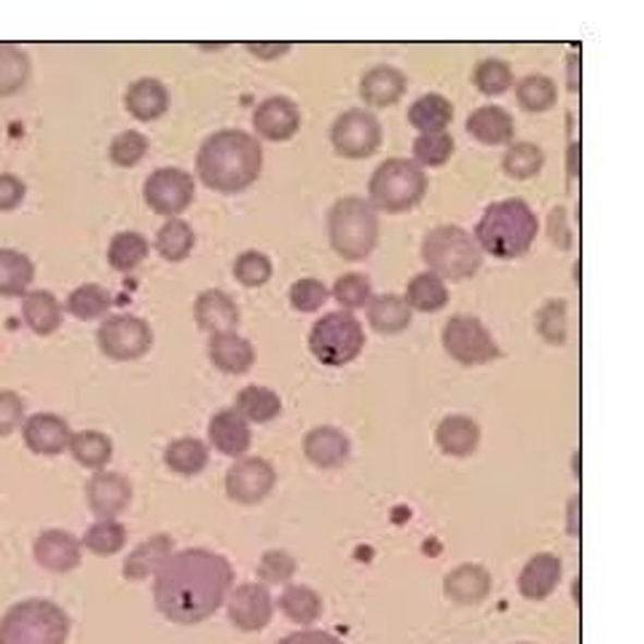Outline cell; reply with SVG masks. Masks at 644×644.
Wrapping results in <instances>:
<instances>
[{"label":"cell","instance_id":"obj_5","mask_svg":"<svg viewBox=\"0 0 644 644\" xmlns=\"http://www.w3.org/2000/svg\"><path fill=\"white\" fill-rule=\"evenodd\" d=\"M330 247L344 260H365L379 245V215L363 196H344L328 212Z\"/></svg>","mask_w":644,"mask_h":644},{"label":"cell","instance_id":"obj_53","mask_svg":"<svg viewBox=\"0 0 644 644\" xmlns=\"http://www.w3.org/2000/svg\"><path fill=\"white\" fill-rule=\"evenodd\" d=\"M537 330L548 344L561 347L567 341V306L564 301H548L537 312Z\"/></svg>","mask_w":644,"mask_h":644},{"label":"cell","instance_id":"obj_43","mask_svg":"<svg viewBox=\"0 0 644 644\" xmlns=\"http://www.w3.org/2000/svg\"><path fill=\"white\" fill-rule=\"evenodd\" d=\"M515 100L526 113H545L556 106L559 100V92H556V81L548 75H524V78L515 84Z\"/></svg>","mask_w":644,"mask_h":644},{"label":"cell","instance_id":"obj_24","mask_svg":"<svg viewBox=\"0 0 644 644\" xmlns=\"http://www.w3.org/2000/svg\"><path fill=\"white\" fill-rule=\"evenodd\" d=\"M409 78L392 65H376L360 78V97L368 108H392L405 95Z\"/></svg>","mask_w":644,"mask_h":644},{"label":"cell","instance_id":"obj_15","mask_svg":"<svg viewBox=\"0 0 644 644\" xmlns=\"http://www.w3.org/2000/svg\"><path fill=\"white\" fill-rule=\"evenodd\" d=\"M132 502V484L126 475L113 470H95L86 481V505L97 519H116L124 513Z\"/></svg>","mask_w":644,"mask_h":644},{"label":"cell","instance_id":"obj_27","mask_svg":"<svg viewBox=\"0 0 644 644\" xmlns=\"http://www.w3.org/2000/svg\"><path fill=\"white\" fill-rule=\"evenodd\" d=\"M124 108L132 119L148 124V121L161 119L167 113V108H170V92H167V86L159 78H141L126 89Z\"/></svg>","mask_w":644,"mask_h":644},{"label":"cell","instance_id":"obj_7","mask_svg":"<svg viewBox=\"0 0 644 644\" xmlns=\"http://www.w3.org/2000/svg\"><path fill=\"white\" fill-rule=\"evenodd\" d=\"M427 172L414 159L381 161L368 180V202L374 210L381 212H409L425 199L427 194Z\"/></svg>","mask_w":644,"mask_h":644},{"label":"cell","instance_id":"obj_50","mask_svg":"<svg viewBox=\"0 0 644 644\" xmlns=\"http://www.w3.org/2000/svg\"><path fill=\"white\" fill-rule=\"evenodd\" d=\"M271 271H275V266H271L269 255L266 253L247 251L234 260L236 282L245 288H264L266 282L271 280Z\"/></svg>","mask_w":644,"mask_h":644},{"label":"cell","instance_id":"obj_14","mask_svg":"<svg viewBox=\"0 0 644 644\" xmlns=\"http://www.w3.org/2000/svg\"><path fill=\"white\" fill-rule=\"evenodd\" d=\"M229 620L240 631H260L275 618V599L260 583H242L226 596Z\"/></svg>","mask_w":644,"mask_h":644},{"label":"cell","instance_id":"obj_39","mask_svg":"<svg viewBox=\"0 0 644 644\" xmlns=\"http://www.w3.org/2000/svg\"><path fill=\"white\" fill-rule=\"evenodd\" d=\"M110 304H113V299H110L106 288L95 285V282H86V285H78L71 295H68L65 309L71 312L75 320L89 323V320H102V317H108Z\"/></svg>","mask_w":644,"mask_h":644},{"label":"cell","instance_id":"obj_2","mask_svg":"<svg viewBox=\"0 0 644 644\" xmlns=\"http://www.w3.org/2000/svg\"><path fill=\"white\" fill-rule=\"evenodd\" d=\"M264 170V148L258 137L240 130H220L202 143L196 154V175L215 194H242Z\"/></svg>","mask_w":644,"mask_h":644},{"label":"cell","instance_id":"obj_1","mask_svg":"<svg viewBox=\"0 0 644 644\" xmlns=\"http://www.w3.org/2000/svg\"><path fill=\"white\" fill-rule=\"evenodd\" d=\"M231 585L234 570L229 559L207 548H185L156 572L154 602L170 623L196 625L226 605Z\"/></svg>","mask_w":644,"mask_h":644},{"label":"cell","instance_id":"obj_33","mask_svg":"<svg viewBox=\"0 0 644 644\" xmlns=\"http://www.w3.org/2000/svg\"><path fill=\"white\" fill-rule=\"evenodd\" d=\"M31 57L22 46L0 40V97H14L31 81Z\"/></svg>","mask_w":644,"mask_h":644},{"label":"cell","instance_id":"obj_18","mask_svg":"<svg viewBox=\"0 0 644 644\" xmlns=\"http://www.w3.org/2000/svg\"><path fill=\"white\" fill-rule=\"evenodd\" d=\"M33 556L46 572H73L81 564V539H75L65 530H46L40 532L36 545H33Z\"/></svg>","mask_w":644,"mask_h":644},{"label":"cell","instance_id":"obj_48","mask_svg":"<svg viewBox=\"0 0 644 644\" xmlns=\"http://www.w3.org/2000/svg\"><path fill=\"white\" fill-rule=\"evenodd\" d=\"M148 137L143 135V132L137 130H126V132H119V135L113 137L108 145V159L113 161L116 167H135L141 165L145 159V154H148Z\"/></svg>","mask_w":644,"mask_h":644},{"label":"cell","instance_id":"obj_21","mask_svg":"<svg viewBox=\"0 0 644 644\" xmlns=\"http://www.w3.org/2000/svg\"><path fill=\"white\" fill-rule=\"evenodd\" d=\"M350 438L339 427H315L304 438L306 460L320 470H336L350 460Z\"/></svg>","mask_w":644,"mask_h":644},{"label":"cell","instance_id":"obj_31","mask_svg":"<svg viewBox=\"0 0 644 644\" xmlns=\"http://www.w3.org/2000/svg\"><path fill=\"white\" fill-rule=\"evenodd\" d=\"M365 312H368L370 328H374L376 333H381V336L403 333V330L411 325L409 304H405L403 295H398V293L370 295Z\"/></svg>","mask_w":644,"mask_h":644},{"label":"cell","instance_id":"obj_56","mask_svg":"<svg viewBox=\"0 0 644 644\" xmlns=\"http://www.w3.org/2000/svg\"><path fill=\"white\" fill-rule=\"evenodd\" d=\"M277 644H344L339 636L328 634V631H299V634H290L285 640H280Z\"/></svg>","mask_w":644,"mask_h":644},{"label":"cell","instance_id":"obj_52","mask_svg":"<svg viewBox=\"0 0 644 644\" xmlns=\"http://www.w3.org/2000/svg\"><path fill=\"white\" fill-rule=\"evenodd\" d=\"M330 290L323 285L315 277H306V280L293 282L290 288V306L301 315H312V312H320L323 304H328Z\"/></svg>","mask_w":644,"mask_h":644},{"label":"cell","instance_id":"obj_36","mask_svg":"<svg viewBox=\"0 0 644 644\" xmlns=\"http://www.w3.org/2000/svg\"><path fill=\"white\" fill-rule=\"evenodd\" d=\"M207 462H210V451L199 438H178L165 449V465L183 478L199 475Z\"/></svg>","mask_w":644,"mask_h":644},{"label":"cell","instance_id":"obj_51","mask_svg":"<svg viewBox=\"0 0 644 644\" xmlns=\"http://www.w3.org/2000/svg\"><path fill=\"white\" fill-rule=\"evenodd\" d=\"M295 570L299 564L288 550H266L258 561V580L266 585H290Z\"/></svg>","mask_w":644,"mask_h":644},{"label":"cell","instance_id":"obj_35","mask_svg":"<svg viewBox=\"0 0 644 644\" xmlns=\"http://www.w3.org/2000/svg\"><path fill=\"white\" fill-rule=\"evenodd\" d=\"M68 451H71L73 460L81 467L102 470L113 460V440L106 433H97V429H84V433L71 435Z\"/></svg>","mask_w":644,"mask_h":644},{"label":"cell","instance_id":"obj_49","mask_svg":"<svg viewBox=\"0 0 644 644\" xmlns=\"http://www.w3.org/2000/svg\"><path fill=\"white\" fill-rule=\"evenodd\" d=\"M473 81L475 86H478L481 95L500 97L510 89V86H513V71H510L508 62L489 57V60L478 62V68H475L473 73Z\"/></svg>","mask_w":644,"mask_h":644},{"label":"cell","instance_id":"obj_46","mask_svg":"<svg viewBox=\"0 0 644 644\" xmlns=\"http://www.w3.org/2000/svg\"><path fill=\"white\" fill-rule=\"evenodd\" d=\"M454 156V137L446 130L420 132L414 141V161L420 167H443Z\"/></svg>","mask_w":644,"mask_h":644},{"label":"cell","instance_id":"obj_25","mask_svg":"<svg viewBox=\"0 0 644 644\" xmlns=\"http://www.w3.org/2000/svg\"><path fill=\"white\" fill-rule=\"evenodd\" d=\"M491 591V574L481 564L454 567L443 580V594L454 605H481Z\"/></svg>","mask_w":644,"mask_h":644},{"label":"cell","instance_id":"obj_22","mask_svg":"<svg viewBox=\"0 0 644 644\" xmlns=\"http://www.w3.org/2000/svg\"><path fill=\"white\" fill-rule=\"evenodd\" d=\"M564 567L556 554H537L532 556L519 574V591L524 599L543 602L559 588V580Z\"/></svg>","mask_w":644,"mask_h":644},{"label":"cell","instance_id":"obj_38","mask_svg":"<svg viewBox=\"0 0 644 644\" xmlns=\"http://www.w3.org/2000/svg\"><path fill=\"white\" fill-rule=\"evenodd\" d=\"M236 411H240L247 422L266 425V422L277 420V416L282 414V400L280 394L269 390V387L251 385L236 394Z\"/></svg>","mask_w":644,"mask_h":644},{"label":"cell","instance_id":"obj_55","mask_svg":"<svg viewBox=\"0 0 644 644\" xmlns=\"http://www.w3.org/2000/svg\"><path fill=\"white\" fill-rule=\"evenodd\" d=\"M25 180L11 175V172H0V212L16 210L25 202Z\"/></svg>","mask_w":644,"mask_h":644},{"label":"cell","instance_id":"obj_34","mask_svg":"<svg viewBox=\"0 0 644 644\" xmlns=\"http://www.w3.org/2000/svg\"><path fill=\"white\" fill-rule=\"evenodd\" d=\"M405 304H409L411 312H422V315H433V312H440L446 304H449V288L440 277H435L433 271H422L405 288Z\"/></svg>","mask_w":644,"mask_h":644},{"label":"cell","instance_id":"obj_30","mask_svg":"<svg viewBox=\"0 0 644 644\" xmlns=\"http://www.w3.org/2000/svg\"><path fill=\"white\" fill-rule=\"evenodd\" d=\"M22 320L36 336H51L62 325V304L49 290H27L22 295Z\"/></svg>","mask_w":644,"mask_h":644},{"label":"cell","instance_id":"obj_28","mask_svg":"<svg viewBox=\"0 0 644 644\" xmlns=\"http://www.w3.org/2000/svg\"><path fill=\"white\" fill-rule=\"evenodd\" d=\"M435 443L446 457H470L481 443V427L465 414H451L435 429Z\"/></svg>","mask_w":644,"mask_h":644},{"label":"cell","instance_id":"obj_45","mask_svg":"<svg viewBox=\"0 0 644 644\" xmlns=\"http://www.w3.org/2000/svg\"><path fill=\"white\" fill-rule=\"evenodd\" d=\"M545 154L535 143H515L510 145L502 159L505 175L513 180H532L543 172Z\"/></svg>","mask_w":644,"mask_h":644},{"label":"cell","instance_id":"obj_57","mask_svg":"<svg viewBox=\"0 0 644 644\" xmlns=\"http://www.w3.org/2000/svg\"><path fill=\"white\" fill-rule=\"evenodd\" d=\"M247 51L260 60H275V57H282L290 51V44H247Z\"/></svg>","mask_w":644,"mask_h":644},{"label":"cell","instance_id":"obj_13","mask_svg":"<svg viewBox=\"0 0 644 644\" xmlns=\"http://www.w3.org/2000/svg\"><path fill=\"white\" fill-rule=\"evenodd\" d=\"M277 484V470L264 457H240L226 473V495L231 502L258 505L271 495Z\"/></svg>","mask_w":644,"mask_h":644},{"label":"cell","instance_id":"obj_16","mask_svg":"<svg viewBox=\"0 0 644 644\" xmlns=\"http://www.w3.org/2000/svg\"><path fill=\"white\" fill-rule=\"evenodd\" d=\"M253 130L269 143H285L301 130V110L290 97H269L255 108Z\"/></svg>","mask_w":644,"mask_h":644},{"label":"cell","instance_id":"obj_29","mask_svg":"<svg viewBox=\"0 0 644 644\" xmlns=\"http://www.w3.org/2000/svg\"><path fill=\"white\" fill-rule=\"evenodd\" d=\"M175 554L172 548V537L167 535H154L145 543L137 545L130 556L124 559V578L132 580V583H141V580H148L150 574H156L165 567V561Z\"/></svg>","mask_w":644,"mask_h":644},{"label":"cell","instance_id":"obj_9","mask_svg":"<svg viewBox=\"0 0 644 644\" xmlns=\"http://www.w3.org/2000/svg\"><path fill=\"white\" fill-rule=\"evenodd\" d=\"M97 347L108 360L116 363H132L141 360L154 347V333L148 323L135 315H108L97 328Z\"/></svg>","mask_w":644,"mask_h":644},{"label":"cell","instance_id":"obj_12","mask_svg":"<svg viewBox=\"0 0 644 644\" xmlns=\"http://www.w3.org/2000/svg\"><path fill=\"white\" fill-rule=\"evenodd\" d=\"M333 150L344 159H368L381 148V124L368 110L352 108L330 126Z\"/></svg>","mask_w":644,"mask_h":644},{"label":"cell","instance_id":"obj_32","mask_svg":"<svg viewBox=\"0 0 644 644\" xmlns=\"http://www.w3.org/2000/svg\"><path fill=\"white\" fill-rule=\"evenodd\" d=\"M36 280V264L25 253L0 247V295L22 299Z\"/></svg>","mask_w":644,"mask_h":644},{"label":"cell","instance_id":"obj_54","mask_svg":"<svg viewBox=\"0 0 644 644\" xmlns=\"http://www.w3.org/2000/svg\"><path fill=\"white\" fill-rule=\"evenodd\" d=\"M22 422H25V400L14 390H0V438L16 433Z\"/></svg>","mask_w":644,"mask_h":644},{"label":"cell","instance_id":"obj_19","mask_svg":"<svg viewBox=\"0 0 644 644\" xmlns=\"http://www.w3.org/2000/svg\"><path fill=\"white\" fill-rule=\"evenodd\" d=\"M207 435H210V443L215 446V451H220L223 457H231V460L245 457L253 443L251 422H247L236 409L218 411L210 420Z\"/></svg>","mask_w":644,"mask_h":644},{"label":"cell","instance_id":"obj_17","mask_svg":"<svg viewBox=\"0 0 644 644\" xmlns=\"http://www.w3.org/2000/svg\"><path fill=\"white\" fill-rule=\"evenodd\" d=\"M22 438L33 454L57 457L68 451L71 443V425L57 414H33L22 422Z\"/></svg>","mask_w":644,"mask_h":644},{"label":"cell","instance_id":"obj_4","mask_svg":"<svg viewBox=\"0 0 644 644\" xmlns=\"http://www.w3.org/2000/svg\"><path fill=\"white\" fill-rule=\"evenodd\" d=\"M422 260L427 271H433L440 280L465 282L478 275L484 264V251L478 247L475 236L462 226H435L422 240Z\"/></svg>","mask_w":644,"mask_h":644},{"label":"cell","instance_id":"obj_41","mask_svg":"<svg viewBox=\"0 0 644 644\" xmlns=\"http://www.w3.org/2000/svg\"><path fill=\"white\" fill-rule=\"evenodd\" d=\"M194 245V229L180 218H167V223L156 234V251H159L161 258L170 260V264H180V260L189 258Z\"/></svg>","mask_w":644,"mask_h":644},{"label":"cell","instance_id":"obj_58","mask_svg":"<svg viewBox=\"0 0 644 644\" xmlns=\"http://www.w3.org/2000/svg\"><path fill=\"white\" fill-rule=\"evenodd\" d=\"M567 530L572 537H580V497L570 500V515H567Z\"/></svg>","mask_w":644,"mask_h":644},{"label":"cell","instance_id":"obj_47","mask_svg":"<svg viewBox=\"0 0 644 644\" xmlns=\"http://www.w3.org/2000/svg\"><path fill=\"white\" fill-rule=\"evenodd\" d=\"M330 295H333V301L344 312H355L368 306L370 295H374V288H370L368 277L357 275V271H350V275H341L339 280H336Z\"/></svg>","mask_w":644,"mask_h":644},{"label":"cell","instance_id":"obj_20","mask_svg":"<svg viewBox=\"0 0 644 644\" xmlns=\"http://www.w3.org/2000/svg\"><path fill=\"white\" fill-rule=\"evenodd\" d=\"M194 320L207 333H226V330H236L240 325V306L223 290L210 288L202 290L194 301Z\"/></svg>","mask_w":644,"mask_h":644},{"label":"cell","instance_id":"obj_44","mask_svg":"<svg viewBox=\"0 0 644 644\" xmlns=\"http://www.w3.org/2000/svg\"><path fill=\"white\" fill-rule=\"evenodd\" d=\"M126 545V526L119 519H97L81 537V548L95 556H116Z\"/></svg>","mask_w":644,"mask_h":644},{"label":"cell","instance_id":"obj_11","mask_svg":"<svg viewBox=\"0 0 644 644\" xmlns=\"http://www.w3.org/2000/svg\"><path fill=\"white\" fill-rule=\"evenodd\" d=\"M194 196V175L180 170V167H159L156 172H150L143 185L145 205L156 215H165V218H178L180 212L189 210Z\"/></svg>","mask_w":644,"mask_h":644},{"label":"cell","instance_id":"obj_23","mask_svg":"<svg viewBox=\"0 0 644 644\" xmlns=\"http://www.w3.org/2000/svg\"><path fill=\"white\" fill-rule=\"evenodd\" d=\"M207 355L210 363L218 370L231 376H242L253 368L255 363V350L247 339H242L236 330H226V333L210 336V344H207Z\"/></svg>","mask_w":644,"mask_h":644},{"label":"cell","instance_id":"obj_42","mask_svg":"<svg viewBox=\"0 0 644 644\" xmlns=\"http://www.w3.org/2000/svg\"><path fill=\"white\" fill-rule=\"evenodd\" d=\"M150 245L141 231H121L108 245V264L116 271H135L148 258Z\"/></svg>","mask_w":644,"mask_h":644},{"label":"cell","instance_id":"obj_3","mask_svg":"<svg viewBox=\"0 0 644 644\" xmlns=\"http://www.w3.org/2000/svg\"><path fill=\"white\" fill-rule=\"evenodd\" d=\"M537 215L524 199H502L486 207L473 236L484 253L500 260H513L530 253L537 240Z\"/></svg>","mask_w":644,"mask_h":644},{"label":"cell","instance_id":"obj_10","mask_svg":"<svg viewBox=\"0 0 644 644\" xmlns=\"http://www.w3.org/2000/svg\"><path fill=\"white\" fill-rule=\"evenodd\" d=\"M443 350L462 365H484L500 357L495 336L486 330L478 317L454 315L443 325Z\"/></svg>","mask_w":644,"mask_h":644},{"label":"cell","instance_id":"obj_37","mask_svg":"<svg viewBox=\"0 0 644 644\" xmlns=\"http://www.w3.org/2000/svg\"><path fill=\"white\" fill-rule=\"evenodd\" d=\"M451 119H454V106L443 95H422L409 108V124L420 132L449 130Z\"/></svg>","mask_w":644,"mask_h":644},{"label":"cell","instance_id":"obj_8","mask_svg":"<svg viewBox=\"0 0 644 644\" xmlns=\"http://www.w3.org/2000/svg\"><path fill=\"white\" fill-rule=\"evenodd\" d=\"M365 347L363 323L352 312H328L320 320L312 325L309 333V352L317 363L328 368H341L350 365L352 360L360 357Z\"/></svg>","mask_w":644,"mask_h":644},{"label":"cell","instance_id":"obj_40","mask_svg":"<svg viewBox=\"0 0 644 644\" xmlns=\"http://www.w3.org/2000/svg\"><path fill=\"white\" fill-rule=\"evenodd\" d=\"M280 609L285 612V618L293 620V623L312 625L320 620L323 599L315 588H309V585H288L280 596Z\"/></svg>","mask_w":644,"mask_h":644},{"label":"cell","instance_id":"obj_6","mask_svg":"<svg viewBox=\"0 0 644 644\" xmlns=\"http://www.w3.org/2000/svg\"><path fill=\"white\" fill-rule=\"evenodd\" d=\"M71 618L49 599H25L0 618V644H65Z\"/></svg>","mask_w":644,"mask_h":644},{"label":"cell","instance_id":"obj_26","mask_svg":"<svg viewBox=\"0 0 644 644\" xmlns=\"http://www.w3.org/2000/svg\"><path fill=\"white\" fill-rule=\"evenodd\" d=\"M465 130L473 141L484 145H508L515 135V121L500 106H481L467 116Z\"/></svg>","mask_w":644,"mask_h":644}]
</instances>
